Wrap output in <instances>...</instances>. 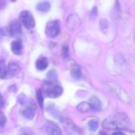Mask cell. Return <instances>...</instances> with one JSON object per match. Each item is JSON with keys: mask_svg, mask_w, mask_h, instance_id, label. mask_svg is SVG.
<instances>
[{"mask_svg": "<svg viewBox=\"0 0 135 135\" xmlns=\"http://www.w3.org/2000/svg\"><path fill=\"white\" fill-rule=\"evenodd\" d=\"M6 123V118L4 115V114L0 111V127H3L5 126Z\"/></svg>", "mask_w": 135, "mask_h": 135, "instance_id": "obj_19", "label": "cell"}, {"mask_svg": "<svg viewBox=\"0 0 135 135\" xmlns=\"http://www.w3.org/2000/svg\"><path fill=\"white\" fill-rule=\"evenodd\" d=\"M19 19L26 28L32 29L35 27V25H36L35 19L32 14L28 10L21 11L19 15Z\"/></svg>", "mask_w": 135, "mask_h": 135, "instance_id": "obj_3", "label": "cell"}, {"mask_svg": "<svg viewBox=\"0 0 135 135\" xmlns=\"http://www.w3.org/2000/svg\"><path fill=\"white\" fill-rule=\"evenodd\" d=\"M46 131L49 135H62L59 127L51 121H47L46 124Z\"/></svg>", "mask_w": 135, "mask_h": 135, "instance_id": "obj_9", "label": "cell"}, {"mask_svg": "<svg viewBox=\"0 0 135 135\" xmlns=\"http://www.w3.org/2000/svg\"><path fill=\"white\" fill-rule=\"evenodd\" d=\"M44 92L48 97L57 98L62 95V93H63V89L59 85L54 84L50 81H45L44 83Z\"/></svg>", "mask_w": 135, "mask_h": 135, "instance_id": "obj_2", "label": "cell"}, {"mask_svg": "<svg viewBox=\"0 0 135 135\" xmlns=\"http://www.w3.org/2000/svg\"><path fill=\"white\" fill-rule=\"evenodd\" d=\"M112 135H126L124 133H123V132H121V131H116V132H115V133H113Z\"/></svg>", "mask_w": 135, "mask_h": 135, "instance_id": "obj_24", "label": "cell"}, {"mask_svg": "<svg viewBox=\"0 0 135 135\" xmlns=\"http://www.w3.org/2000/svg\"><path fill=\"white\" fill-rule=\"evenodd\" d=\"M46 35L50 38H55L60 33V23L59 21H49L45 28Z\"/></svg>", "mask_w": 135, "mask_h": 135, "instance_id": "obj_4", "label": "cell"}, {"mask_svg": "<svg viewBox=\"0 0 135 135\" xmlns=\"http://www.w3.org/2000/svg\"><path fill=\"white\" fill-rule=\"evenodd\" d=\"M71 74L72 76L76 78V79H79L81 78V68L78 66V65H75L72 67V70H71Z\"/></svg>", "mask_w": 135, "mask_h": 135, "instance_id": "obj_14", "label": "cell"}, {"mask_svg": "<svg viewBox=\"0 0 135 135\" xmlns=\"http://www.w3.org/2000/svg\"><path fill=\"white\" fill-rule=\"evenodd\" d=\"M21 71V66L16 62H9L7 66V71L6 78H10L17 75Z\"/></svg>", "mask_w": 135, "mask_h": 135, "instance_id": "obj_6", "label": "cell"}, {"mask_svg": "<svg viewBox=\"0 0 135 135\" xmlns=\"http://www.w3.org/2000/svg\"><path fill=\"white\" fill-rule=\"evenodd\" d=\"M18 102L21 104H25L27 103V97L24 94H21L18 97Z\"/></svg>", "mask_w": 135, "mask_h": 135, "instance_id": "obj_20", "label": "cell"}, {"mask_svg": "<svg viewBox=\"0 0 135 135\" xmlns=\"http://www.w3.org/2000/svg\"><path fill=\"white\" fill-rule=\"evenodd\" d=\"M80 23H81L80 18H79V17L76 13H71L67 17L66 25H67L68 28L70 31L75 30L78 27V25H80Z\"/></svg>", "mask_w": 135, "mask_h": 135, "instance_id": "obj_7", "label": "cell"}, {"mask_svg": "<svg viewBox=\"0 0 135 135\" xmlns=\"http://www.w3.org/2000/svg\"><path fill=\"white\" fill-rule=\"evenodd\" d=\"M100 135H106V134H103V133H102V134H101Z\"/></svg>", "mask_w": 135, "mask_h": 135, "instance_id": "obj_25", "label": "cell"}, {"mask_svg": "<svg viewBox=\"0 0 135 135\" xmlns=\"http://www.w3.org/2000/svg\"><path fill=\"white\" fill-rule=\"evenodd\" d=\"M129 119L124 114H115L109 116L103 123L104 127L110 130L126 128L129 126Z\"/></svg>", "mask_w": 135, "mask_h": 135, "instance_id": "obj_1", "label": "cell"}, {"mask_svg": "<svg viewBox=\"0 0 135 135\" xmlns=\"http://www.w3.org/2000/svg\"><path fill=\"white\" fill-rule=\"evenodd\" d=\"M51 8V4L48 2H41L36 5V9L40 12H47Z\"/></svg>", "mask_w": 135, "mask_h": 135, "instance_id": "obj_13", "label": "cell"}, {"mask_svg": "<svg viewBox=\"0 0 135 135\" xmlns=\"http://www.w3.org/2000/svg\"><path fill=\"white\" fill-rule=\"evenodd\" d=\"M4 105H5V100H4V98L0 93V108H2Z\"/></svg>", "mask_w": 135, "mask_h": 135, "instance_id": "obj_22", "label": "cell"}, {"mask_svg": "<svg viewBox=\"0 0 135 135\" xmlns=\"http://www.w3.org/2000/svg\"><path fill=\"white\" fill-rule=\"evenodd\" d=\"M6 5V2L3 0H0V9H3Z\"/></svg>", "mask_w": 135, "mask_h": 135, "instance_id": "obj_23", "label": "cell"}, {"mask_svg": "<svg viewBox=\"0 0 135 135\" xmlns=\"http://www.w3.org/2000/svg\"><path fill=\"white\" fill-rule=\"evenodd\" d=\"M47 66H48V61L44 56L40 57L36 60V67L40 71H42V70H46L47 67Z\"/></svg>", "mask_w": 135, "mask_h": 135, "instance_id": "obj_11", "label": "cell"}, {"mask_svg": "<svg viewBox=\"0 0 135 135\" xmlns=\"http://www.w3.org/2000/svg\"><path fill=\"white\" fill-rule=\"evenodd\" d=\"M36 109V108L35 104L33 102H29L27 104V105L24 108H22L21 115L25 118H26L29 120H32L35 116Z\"/></svg>", "mask_w": 135, "mask_h": 135, "instance_id": "obj_5", "label": "cell"}, {"mask_svg": "<svg viewBox=\"0 0 135 135\" xmlns=\"http://www.w3.org/2000/svg\"><path fill=\"white\" fill-rule=\"evenodd\" d=\"M68 46L67 45H64L63 47H62V55H63V56L65 57V58H68V56H69V51H68Z\"/></svg>", "mask_w": 135, "mask_h": 135, "instance_id": "obj_21", "label": "cell"}, {"mask_svg": "<svg viewBox=\"0 0 135 135\" xmlns=\"http://www.w3.org/2000/svg\"><path fill=\"white\" fill-rule=\"evenodd\" d=\"M11 51L14 55H20L22 53V44L20 40H13L11 43Z\"/></svg>", "mask_w": 135, "mask_h": 135, "instance_id": "obj_10", "label": "cell"}, {"mask_svg": "<svg viewBox=\"0 0 135 135\" xmlns=\"http://www.w3.org/2000/svg\"><path fill=\"white\" fill-rule=\"evenodd\" d=\"M90 105H91V108L93 111H100L101 109V102L99 100V98H97V97H93L90 99Z\"/></svg>", "mask_w": 135, "mask_h": 135, "instance_id": "obj_12", "label": "cell"}, {"mask_svg": "<svg viewBox=\"0 0 135 135\" xmlns=\"http://www.w3.org/2000/svg\"><path fill=\"white\" fill-rule=\"evenodd\" d=\"M7 32L11 36H16L21 32V25L19 21L13 20L10 22L9 25L7 28Z\"/></svg>", "mask_w": 135, "mask_h": 135, "instance_id": "obj_8", "label": "cell"}, {"mask_svg": "<svg viewBox=\"0 0 135 135\" xmlns=\"http://www.w3.org/2000/svg\"><path fill=\"white\" fill-rule=\"evenodd\" d=\"M88 125H89V130L91 131H96L98 128V122H97V120H95V119L89 121Z\"/></svg>", "mask_w": 135, "mask_h": 135, "instance_id": "obj_18", "label": "cell"}, {"mask_svg": "<svg viewBox=\"0 0 135 135\" xmlns=\"http://www.w3.org/2000/svg\"><path fill=\"white\" fill-rule=\"evenodd\" d=\"M36 99H37V102L40 107L43 108L44 107V97H43V93L41 89H38L36 91Z\"/></svg>", "mask_w": 135, "mask_h": 135, "instance_id": "obj_17", "label": "cell"}, {"mask_svg": "<svg viewBox=\"0 0 135 135\" xmlns=\"http://www.w3.org/2000/svg\"><path fill=\"white\" fill-rule=\"evenodd\" d=\"M7 71V66L3 59H0V78H6Z\"/></svg>", "mask_w": 135, "mask_h": 135, "instance_id": "obj_16", "label": "cell"}, {"mask_svg": "<svg viewBox=\"0 0 135 135\" xmlns=\"http://www.w3.org/2000/svg\"><path fill=\"white\" fill-rule=\"evenodd\" d=\"M90 109H92L91 105H90V104H89L87 102H82L80 104H78V110L81 112H87Z\"/></svg>", "mask_w": 135, "mask_h": 135, "instance_id": "obj_15", "label": "cell"}]
</instances>
